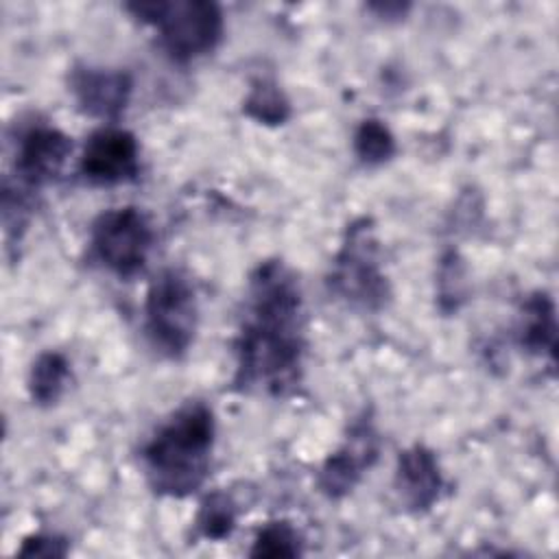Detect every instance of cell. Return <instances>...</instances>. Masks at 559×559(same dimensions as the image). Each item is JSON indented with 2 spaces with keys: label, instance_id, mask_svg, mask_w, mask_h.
<instances>
[{
  "label": "cell",
  "instance_id": "obj_1",
  "mask_svg": "<svg viewBox=\"0 0 559 559\" xmlns=\"http://www.w3.org/2000/svg\"><path fill=\"white\" fill-rule=\"evenodd\" d=\"M304 354L306 319L299 280L286 262L264 260L249 275L231 386L247 395L284 397L301 380Z\"/></svg>",
  "mask_w": 559,
  "mask_h": 559
},
{
  "label": "cell",
  "instance_id": "obj_2",
  "mask_svg": "<svg viewBox=\"0 0 559 559\" xmlns=\"http://www.w3.org/2000/svg\"><path fill=\"white\" fill-rule=\"evenodd\" d=\"M216 419L201 400H188L157 426L140 452L142 472L153 493L186 498L210 474Z\"/></svg>",
  "mask_w": 559,
  "mask_h": 559
},
{
  "label": "cell",
  "instance_id": "obj_3",
  "mask_svg": "<svg viewBox=\"0 0 559 559\" xmlns=\"http://www.w3.org/2000/svg\"><path fill=\"white\" fill-rule=\"evenodd\" d=\"M127 9L142 22L155 26L162 48L179 63L212 52L225 31L223 11L210 0L131 2Z\"/></svg>",
  "mask_w": 559,
  "mask_h": 559
},
{
  "label": "cell",
  "instance_id": "obj_4",
  "mask_svg": "<svg viewBox=\"0 0 559 559\" xmlns=\"http://www.w3.org/2000/svg\"><path fill=\"white\" fill-rule=\"evenodd\" d=\"M328 284L345 304L360 310H380L391 299V284L382 269L380 240L371 218L360 216L345 229Z\"/></svg>",
  "mask_w": 559,
  "mask_h": 559
},
{
  "label": "cell",
  "instance_id": "obj_5",
  "mask_svg": "<svg viewBox=\"0 0 559 559\" xmlns=\"http://www.w3.org/2000/svg\"><path fill=\"white\" fill-rule=\"evenodd\" d=\"M199 304L190 277L179 269H162L144 299V330L155 352L181 358L197 334Z\"/></svg>",
  "mask_w": 559,
  "mask_h": 559
},
{
  "label": "cell",
  "instance_id": "obj_6",
  "mask_svg": "<svg viewBox=\"0 0 559 559\" xmlns=\"http://www.w3.org/2000/svg\"><path fill=\"white\" fill-rule=\"evenodd\" d=\"M153 240L151 221L133 205L105 210L90 227L92 255L107 271L124 280L144 271Z\"/></svg>",
  "mask_w": 559,
  "mask_h": 559
},
{
  "label": "cell",
  "instance_id": "obj_7",
  "mask_svg": "<svg viewBox=\"0 0 559 559\" xmlns=\"http://www.w3.org/2000/svg\"><path fill=\"white\" fill-rule=\"evenodd\" d=\"M380 452V437L373 421L362 415L358 417L338 450H334L321 465L317 485L330 500L345 498L360 483L362 474L376 463Z\"/></svg>",
  "mask_w": 559,
  "mask_h": 559
},
{
  "label": "cell",
  "instance_id": "obj_8",
  "mask_svg": "<svg viewBox=\"0 0 559 559\" xmlns=\"http://www.w3.org/2000/svg\"><path fill=\"white\" fill-rule=\"evenodd\" d=\"M81 175L96 186L133 181L140 173V146L131 131L107 124L96 129L81 153Z\"/></svg>",
  "mask_w": 559,
  "mask_h": 559
},
{
  "label": "cell",
  "instance_id": "obj_9",
  "mask_svg": "<svg viewBox=\"0 0 559 559\" xmlns=\"http://www.w3.org/2000/svg\"><path fill=\"white\" fill-rule=\"evenodd\" d=\"M72 153V138L50 124L28 127L15 146V175L22 188L33 190L52 183Z\"/></svg>",
  "mask_w": 559,
  "mask_h": 559
},
{
  "label": "cell",
  "instance_id": "obj_10",
  "mask_svg": "<svg viewBox=\"0 0 559 559\" xmlns=\"http://www.w3.org/2000/svg\"><path fill=\"white\" fill-rule=\"evenodd\" d=\"M70 92L83 114L114 122L131 100L133 79L127 70L76 66L70 72Z\"/></svg>",
  "mask_w": 559,
  "mask_h": 559
},
{
  "label": "cell",
  "instance_id": "obj_11",
  "mask_svg": "<svg viewBox=\"0 0 559 559\" xmlns=\"http://www.w3.org/2000/svg\"><path fill=\"white\" fill-rule=\"evenodd\" d=\"M395 491L408 511H428L441 496L443 476L432 450L415 443L397 454Z\"/></svg>",
  "mask_w": 559,
  "mask_h": 559
},
{
  "label": "cell",
  "instance_id": "obj_12",
  "mask_svg": "<svg viewBox=\"0 0 559 559\" xmlns=\"http://www.w3.org/2000/svg\"><path fill=\"white\" fill-rule=\"evenodd\" d=\"M518 343L533 356L555 360L557 349V314L550 295L537 290L522 304L518 321Z\"/></svg>",
  "mask_w": 559,
  "mask_h": 559
},
{
  "label": "cell",
  "instance_id": "obj_13",
  "mask_svg": "<svg viewBox=\"0 0 559 559\" xmlns=\"http://www.w3.org/2000/svg\"><path fill=\"white\" fill-rule=\"evenodd\" d=\"M70 382V362L59 352H44L28 371V395L37 406H52Z\"/></svg>",
  "mask_w": 559,
  "mask_h": 559
},
{
  "label": "cell",
  "instance_id": "obj_14",
  "mask_svg": "<svg viewBox=\"0 0 559 559\" xmlns=\"http://www.w3.org/2000/svg\"><path fill=\"white\" fill-rule=\"evenodd\" d=\"M242 111L262 124H284L290 116V103L275 81L258 79L242 103Z\"/></svg>",
  "mask_w": 559,
  "mask_h": 559
},
{
  "label": "cell",
  "instance_id": "obj_15",
  "mask_svg": "<svg viewBox=\"0 0 559 559\" xmlns=\"http://www.w3.org/2000/svg\"><path fill=\"white\" fill-rule=\"evenodd\" d=\"M236 520L238 509L231 496H227L225 491H212L203 498L194 526L201 537L210 542H221L231 535V531L236 528Z\"/></svg>",
  "mask_w": 559,
  "mask_h": 559
},
{
  "label": "cell",
  "instance_id": "obj_16",
  "mask_svg": "<svg viewBox=\"0 0 559 559\" xmlns=\"http://www.w3.org/2000/svg\"><path fill=\"white\" fill-rule=\"evenodd\" d=\"M354 153L367 166H380L395 155V138L378 118H365L354 133Z\"/></svg>",
  "mask_w": 559,
  "mask_h": 559
},
{
  "label": "cell",
  "instance_id": "obj_17",
  "mask_svg": "<svg viewBox=\"0 0 559 559\" xmlns=\"http://www.w3.org/2000/svg\"><path fill=\"white\" fill-rule=\"evenodd\" d=\"M304 552L301 533L286 520L264 524L249 550L251 557H297Z\"/></svg>",
  "mask_w": 559,
  "mask_h": 559
},
{
  "label": "cell",
  "instance_id": "obj_18",
  "mask_svg": "<svg viewBox=\"0 0 559 559\" xmlns=\"http://www.w3.org/2000/svg\"><path fill=\"white\" fill-rule=\"evenodd\" d=\"M437 301L443 312H456L467 295V273L461 255L456 251L443 253L437 273Z\"/></svg>",
  "mask_w": 559,
  "mask_h": 559
},
{
  "label": "cell",
  "instance_id": "obj_19",
  "mask_svg": "<svg viewBox=\"0 0 559 559\" xmlns=\"http://www.w3.org/2000/svg\"><path fill=\"white\" fill-rule=\"evenodd\" d=\"M68 542L59 535L48 533H35L22 539V546L17 548L20 557H66L68 555Z\"/></svg>",
  "mask_w": 559,
  "mask_h": 559
},
{
  "label": "cell",
  "instance_id": "obj_20",
  "mask_svg": "<svg viewBox=\"0 0 559 559\" xmlns=\"http://www.w3.org/2000/svg\"><path fill=\"white\" fill-rule=\"evenodd\" d=\"M369 9H371V11H378L380 15H391L393 11H395L397 15H404V13L408 11V4H400V2H395V4H386V7H384V4H371Z\"/></svg>",
  "mask_w": 559,
  "mask_h": 559
}]
</instances>
